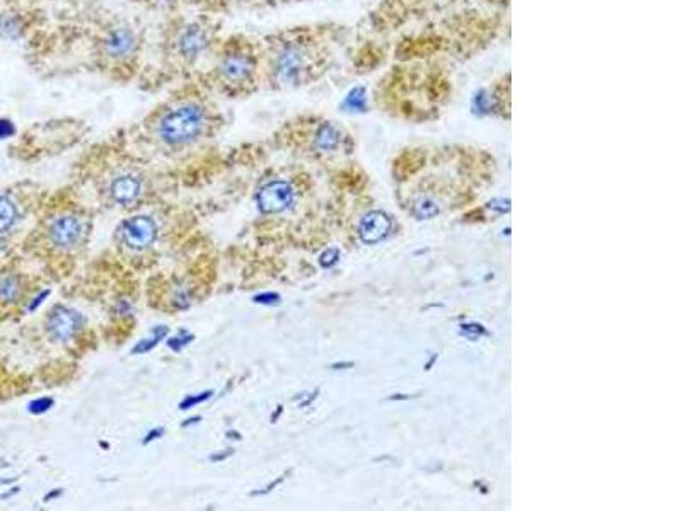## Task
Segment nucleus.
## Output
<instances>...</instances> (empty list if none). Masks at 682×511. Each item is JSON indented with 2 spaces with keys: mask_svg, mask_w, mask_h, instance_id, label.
Returning <instances> with one entry per match:
<instances>
[{
  "mask_svg": "<svg viewBox=\"0 0 682 511\" xmlns=\"http://www.w3.org/2000/svg\"><path fill=\"white\" fill-rule=\"evenodd\" d=\"M220 122L222 114L214 94L196 79H189L172 85L144 124L162 147L183 150L206 139Z\"/></svg>",
  "mask_w": 682,
  "mask_h": 511,
  "instance_id": "39448f33",
  "label": "nucleus"
},
{
  "mask_svg": "<svg viewBox=\"0 0 682 511\" xmlns=\"http://www.w3.org/2000/svg\"><path fill=\"white\" fill-rule=\"evenodd\" d=\"M48 295H50V290H45V291H41V294H40V295H38V297H36V298H34V300H33V302H31V303H29V307H28V308H29V312H33V311H34V308H38V307H40V306H41V303H43V300H45L46 297H48Z\"/></svg>",
  "mask_w": 682,
  "mask_h": 511,
  "instance_id": "bb28decb",
  "label": "nucleus"
},
{
  "mask_svg": "<svg viewBox=\"0 0 682 511\" xmlns=\"http://www.w3.org/2000/svg\"><path fill=\"white\" fill-rule=\"evenodd\" d=\"M144 191V179L138 174H120L111 181L110 193L120 205H132Z\"/></svg>",
  "mask_w": 682,
  "mask_h": 511,
  "instance_id": "4468645a",
  "label": "nucleus"
},
{
  "mask_svg": "<svg viewBox=\"0 0 682 511\" xmlns=\"http://www.w3.org/2000/svg\"><path fill=\"white\" fill-rule=\"evenodd\" d=\"M196 421H200V418H192V419L184 421V423H183V426H192V424H195Z\"/></svg>",
  "mask_w": 682,
  "mask_h": 511,
  "instance_id": "7c9ffc66",
  "label": "nucleus"
},
{
  "mask_svg": "<svg viewBox=\"0 0 682 511\" xmlns=\"http://www.w3.org/2000/svg\"><path fill=\"white\" fill-rule=\"evenodd\" d=\"M164 435V428H155L152 429V431L149 433V435H147L144 438V441H142V443L147 445V443H150V441H154V440H157V438H161Z\"/></svg>",
  "mask_w": 682,
  "mask_h": 511,
  "instance_id": "cd10ccee",
  "label": "nucleus"
},
{
  "mask_svg": "<svg viewBox=\"0 0 682 511\" xmlns=\"http://www.w3.org/2000/svg\"><path fill=\"white\" fill-rule=\"evenodd\" d=\"M60 495H62V489H55V493H50V495H46V496H45V501L55 500V497H58Z\"/></svg>",
  "mask_w": 682,
  "mask_h": 511,
  "instance_id": "c756f323",
  "label": "nucleus"
},
{
  "mask_svg": "<svg viewBox=\"0 0 682 511\" xmlns=\"http://www.w3.org/2000/svg\"><path fill=\"white\" fill-rule=\"evenodd\" d=\"M122 237L128 247L142 251V249H147L154 244L155 237H157V225L147 215H137L123 223Z\"/></svg>",
  "mask_w": 682,
  "mask_h": 511,
  "instance_id": "f8f14e48",
  "label": "nucleus"
},
{
  "mask_svg": "<svg viewBox=\"0 0 682 511\" xmlns=\"http://www.w3.org/2000/svg\"><path fill=\"white\" fill-rule=\"evenodd\" d=\"M308 2V0H234V7L237 9H275L283 6H292V4Z\"/></svg>",
  "mask_w": 682,
  "mask_h": 511,
  "instance_id": "f3484780",
  "label": "nucleus"
},
{
  "mask_svg": "<svg viewBox=\"0 0 682 511\" xmlns=\"http://www.w3.org/2000/svg\"><path fill=\"white\" fill-rule=\"evenodd\" d=\"M384 68L374 84L372 101L392 118L434 119L452 101L454 65L437 60H391Z\"/></svg>",
  "mask_w": 682,
  "mask_h": 511,
  "instance_id": "7ed1b4c3",
  "label": "nucleus"
},
{
  "mask_svg": "<svg viewBox=\"0 0 682 511\" xmlns=\"http://www.w3.org/2000/svg\"><path fill=\"white\" fill-rule=\"evenodd\" d=\"M80 237V222L72 215L55 218L50 225V239L58 247H72Z\"/></svg>",
  "mask_w": 682,
  "mask_h": 511,
  "instance_id": "2eb2a0df",
  "label": "nucleus"
},
{
  "mask_svg": "<svg viewBox=\"0 0 682 511\" xmlns=\"http://www.w3.org/2000/svg\"><path fill=\"white\" fill-rule=\"evenodd\" d=\"M512 79L510 72H505L500 77L491 80L485 89L476 94V109L479 113H486L498 118H510V99H512Z\"/></svg>",
  "mask_w": 682,
  "mask_h": 511,
  "instance_id": "9d476101",
  "label": "nucleus"
},
{
  "mask_svg": "<svg viewBox=\"0 0 682 511\" xmlns=\"http://www.w3.org/2000/svg\"><path fill=\"white\" fill-rule=\"evenodd\" d=\"M17 294H19V283L16 278H6L0 283V298L6 302H14Z\"/></svg>",
  "mask_w": 682,
  "mask_h": 511,
  "instance_id": "aec40b11",
  "label": "nucleus"
},
{
  "mask_svg": "<svg viewBox=\"0 0 682 511\" xmlns=\"http://www.w3.org/2000/svg\"><path fill=\"white\" fill-rule=\"evenodd\" d=\"M229 455H232V450H231V452H224V453H219V455H211V457H210V461H214V462L224 461V458H227Z\"/></svg>",
  "mask_w": 682,
  "mask_h": 511,
  "instance_id": "c85d7f7f",
  "label": "nucleus"
},
{
  "mask_svg": "<svg viewBox=\"0 0 682 511\" xmlns=\"http://www.w3.org/2000/svg\"><path fill=\"white\" fill-rule=\"evenodd\" d=\"M355 40V28L318 21L275 29L260 36L263 92L313 87L336 70Z\"/></svg>",
  "mask_w": 682,
  "mask_h": 511,
  "instance_id": "f03ea898",
  "label": "nucleus"
},
{
  "mask_svg": "<svg viewBox=\"0 0 682 511\" xmlns=\"http://www.w3.org/2000/svg\"><path fill=\"white\" fill-rule=\"evenodd\" d=\"M58 48V75L89 72L127 84L140 80L145 72V28L130 16L101 4H88L70 21L51 33Z\"/></svg>",
  "mask_w": 682,
  "mask_h": 511,
  "instance_id": "f257e3e1",
  "label": "nucleus"
},
{
  "mask_svg": "<svg viewBox=\"0 0 682 511\" xmlns=\"http://www.w3.org/2000/svg\"><path fill=\"white\" fill-rule=\"evenodd\" d=\"M391 230V220L386 213L382 212H370L362 218L360 225H358V235L365 244H375L382 240L389 234Z\"/></svg>",
  "mask_w": 682,
  "mask_h": 511,
  "instance_id": "dca6fc26",
  "label": "nucleus"
},
{
  "mask_svg": "<svg viewBox=\"0 0 682 511\" xmlns=\"http://www.w3.org/2000/svg\"><path fill=\"white\" fill-rule=\"evenodd\" d=\"M224 34V16L181 12L162 17L157 34V63L145 68L140 82L150 91L195 79Z\"/></svg>",
  "mask_w": 682,
  "mask_h": 511,
  "instance_id": "20e7f679",
  "label": "nucleus"
},
{
  "mask_svg": "<svg viewBox=\"0 0 682 511\" xmlns=\"http://www.w3.org/2000/svg\"><path fill=\"white\" fill-rule=\"evenodd\" d=\"M510 0H379L357 34L379 41H389L398 34L464 7L508 9Z\"/></svg>",
  "mask_w": 682,
  "mask_h": 511,
  "instance_id": "0eeeda50",
  "label": "nucleus"
},
{
  "mask_svg": "<svg viewBox=\"0 0 682 511\" xmlns=\"http://www.w3.org/2000/svg\"><path fill=\"white\" fill-rule=\"evenodd\" d=\"M51 406H53V399H51V397H40V399H36V401H33L31 404H29V412H33V414H43V412L48 411Z\"/></svg>",
  "mask_w": 682,
  "mask_h": 511,
  "instance_id": "5701e85b",
  "label": "nucleus"
},
{
  "mask_svg": "<svg viewBox=\"0 0 682 511\" xmlns=\"http://www.w3.org/2000/svg\"><path fill=\"white\" fill-rule=\"evenodd\" d=\"M292 127L302 133V139L309 145L310 152L318 156H336L350 152V135L335 119L319 114H304L293 119Z\"/></svg>",
  "mask_w": 682,
  "mask_h": 511,
  "instance_id": "6e6552de",
  "label": "nucleus"
},
{
  "mask_svg": "<svg viewBox=\"0 0 682 511\" xmlns=\"http://www.w3.org/2000/svg\"><path fill=\"white\" fill-rule=\"evenodd\" d=\"M210 397H211V390H205V392L196 394V396H187V397L183 399V401H181L179 409L187 411V409H189V407H193V406H196V404H201V402L209 401Z\"/></svg>",
  "mask_w": 682,
  "mask_h": 511,
  "instance_id": "412c9836",
  "label": "nucleus"
},
{
  "mask_svg": "<svg viewBox=\"0 0 682 511\" xmlns=\"http://www.w3.org/2000/svg\"><path fill=\"white\" fill-rule=\"evenodd\" d=\"M167 333H169V329H167L166 326H161V328H154V329H152V338H150V339H144V341L138 343V345L132 350V353H133V355L147 353V351H150V350H152V348L157 346L159 341H161V339H164V338L167 336Z\"/></svg>",
  "mask_w": 682,
  "mask_h": 511,
  "instance_id": "6ab92c4d",
  "label": "nucleus"
},
{
  "mask_svg": "<svg viewBox=\"0 0 682 511\" xmlns=\"http://www.w3.org/2000/svg\"><path fill=\"white\" fill-rule=\"evenodd\" d=\"M17 218V210L14 201L9 200L7 196H0V232L11 229L12 223Z\"/></svg>",
  "mask_w": 682,
  "mask_h": 511,
  "instance_id": "a211bd4d",
  "label": "nucleus"
},
{
  "mask_svg": "<svg viewBox=\"0 0 682 511\" xmlns=\"http://www.w3.org/2000/svg\"><path fill=\"white\" fill-rule=\"evenodd\" d=\"M16 133V127L12 124L11 119H0V140L9 139Z\"/></svg>",
  "mask_w": 682,
  "mask_h": 511,
  "instance_id": "a878e982",
  "label": "nucleus"
},
{
  "mask_svg": "<svg viewBox=\"0 0 682 511\" xmlns=\"http://www.w3.org/2000/svg\"><path fill=\"white\" fill-rule=\"evenodd\" d=\"M295 200V188L290 181L282 178L271 179L265 183L256 193V205L261 213L275 215L282 213Z\"/></svg>",
  "mask_w": 682,
  "mask_h": 511,
  "instance_id": "9b49d317",
  "label": "nucleus"
},
{
  "mask_svg": "<svg viewBox=\"0 0 682 511\" xmlns=\"http://www.w3.org/2000/svg\"><path fill=\"white\" fill-rule=\"evenodd\" d=\"M192 341H193V334H188L187 330H181L178 336L171 338L169 341H167V346H169L172 351H181L184 346L189 345Z\"/></svg>",
  "mask_w": 682,
  "mask_h": 511,
  "instance_id": "4be33fe9",
  "label": "nucleus"
},
{
  "mask_svg": "<svg viewBox=\"0 0 682 511\" xmlns=\"http://www.w3.org/2000/svg\"><path fill=\"white\" fill-rule=\"evenodd\" d=\"M254 303H261V306H273V303L280 302L278 294H260L253 298Z\"/></svg>",
  "mask_w": 682,
  "mask_h": 511,
  "instance_id": "393cba45",
  "label": "nucleus"
},
{
  "mask_svg": "<svg viewBox=\"0 0 682 511\" xmlns=\"http://www.w3.org/2000/svg\"><path fill=\"white\" fill-rule=\"evenodd\" d=\"M195 79L214 96L226 99L263 92L260 38L248 33H224Z\"/></svg>",
  "mask_w": 682,
  "mask_h": 511,
  "instance_id": "423d86ee",
  "label": "nucleus"
},
{
  "mask_svg": "<svg viewBox=\"0 0 682 511\" xmlns=\"http://www.w3.org/2000/svg\"><path fill=\"white\" fill-rule=\"evenodd\" d=\"M137 7L162 17L181 12H211V14H227L232 9L231 0H130Z\"/></svg>",
  "mask_w": 682,
  "mask_h": 511,
  "instance_id": "1a4fd4ad",
  "label": "nucleus"
},
{
  "mask_svg": "<svg viewBox=\"0 0 682 511\" xmlns=\"http://www.w3.org/2000/svg\"><path fill=\"white\" fill-rule=\"evenodd\" d=\"M338 256L340 252L336 251V249H327V251L322 252L321 257H319V263H321L322 268H330V266H333L336 261H338Z\"/></svg>",
  "mask_w": 682,
  "mask_h": 511,
  "instance_id": "b1692460",
  "label": "nucleus"
},
{
  "mask_svg": "<svg viewBox=\"0 0 682 511\" xmlns=\"http://www.w3.org/2000/svg\"><path fill=\"white\" fill-rule=\"evenodd\" d=\"M82 328V316L68 307H57L48 319V330L58 341H68Z\"/></svg>",
  "mask_w": 682,
  "mask_h": 511,
  "instance_id": "ddd939ff",
  "label": "nucleus"
}]
</instances>
